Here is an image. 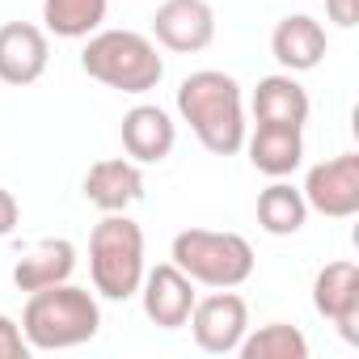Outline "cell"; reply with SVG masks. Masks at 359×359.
I'll use <instances>...</instances> for the list:
<instances>
[{
	"label": "cell",
	"mask_w": 359,
	"mask_h": 359,
	"mask_svg": "<svg viewBox=\"0 0 359 359\" xmlns=\"http://www.w3.org/2000/svg\"><path fill=\"white\" fill-rule=\"evenodd\" d=\"M18 220H22V203H18V195L0 187V241H5V237L18 229Z\"/></svg>",
	"instance_id": "obj_22"
},
{
	"label": "cell",
	"mask_w": 359,
	"mask_h": 359,
	"mask_svg": "<svg viewBox=\"0 0 359 359\" xmlns=\"http://www.w3.org/2000/svg\"><path fill=\"white\" fill-rule=\"evenodd\" d=\"M152 39L177 55L208 51L216 39V9L208 0H161L152 13Z\"/></svg>",
	"instance_id": "obj_8"
},
{
	"label": "cell",
	"mask_w": 359,
	"mask_h": 359,
	"mask_svg": "<svg viewBox=\"0 0 359 359\" xmlns=\"http://www.w3.org/2000/svg\"><path fill=\"white\" fill-rule=\"evenodd\" d=\"M169 262L199 287H241L254 275V245L241 233L182 229L169 245Z\"/></svg>",
	"instance_id": "obj_5"
},
{
	"label": "cell",
	"mask_w": 359,
	"mask_h": 359,
	"mask_svg": "<svg viewBox=\"0 0 359 359\" xmlns=\"http://www.w3.org/2000/svg\"><path fill=\"white\" fill-rule=\"evenodd\" d=\"M144 229L127 212H106L89 233V279L106 300H131L144 279Z\"/></svg>",
	"instance_id": "obj_4"
},
{
	"label": "cell",
	"mask_w": 359,
	"mask_h": 359,
	"mask_svg": "<svg viewBox=\"0 0 359 359\" xmlns=\"http://www.w3.org/2000/svg\"><path fill=\"white\" fill-rule=\"evenodd\" d=\"M330 51V39H325V26L309 13H287L275 34H271V55L279 60L283 72H313Z\"/></svg>",
	"instance_id": "obj_14"
},
{
	"label": "cell",
	"mask_w": 359,
	"mask_h": 359,
	"mask_svg": "<svg viewBox=\"0 0 359 359\" xmlns=\"http://www.w3.org/2000/svg\"><path fill=\"white\" fill-rule=\"evenodd\" d=\"M81 68L97 85L118 89V93H148L165 76V60H161L156 43L140 30H97V34H89L85 51H81Z\"/></svg>",
	"instance_id": "obj_3"
},
{
	"label": "cell",
	"mask_w": 359,
	"mask_h": 359,
	"mask_svg": "<svg viewBox=\"0 0 359 359\" xmlns=\"http://www.w3.org/2000/svg\"><path fill=\"white\" fill-rule=\"evenodd\" d=\"M241 359H309V338L287 321H266L241 338Z\"/></svg>",
	"instance_id": "obj_20"
},
{
	"label": "cell",
	"mask_w": 359,
	"mask_h": 359,
	"mask_svg": "<svg viewBox=\"0 0 359 359\" xmlns=\"http://www.w3.org/2000/svg\"><path fill=\"white\" fill-rule=\"evenodd\" d=\"M309 220V203L304 195L283 182V177H271V187L258 195V229L271 237H296Z\"/></svg>",
	"instance_id": "obj_18"
},
{
	"label": "cell",
	"mask_w": 359,
	"mask_h": 359,
	"mask_svg": "<svg viewBox=\"0 0 359 359\" xmlns=\"http://www.w3.org/2000/svg\"><path fill=\"white\" fill-rule=\"evenodd\" d=\"M0 359H30V342L22 334V321L0 313Z\"/></svg>",
	"instance_id": "obj_21"
},
{
	"label": "cell",
	"mask_w": 359,
	"mask_h": 359,
	"mask_svg": "<svg viewBox=\"0 0 359 359\" xmlns=\"http://www.w3.org/2000/svg\"><path fill=\"white\" fill-rule=\"evenodd\" d=\"M110 0H43V30L55 39H89L102 30Z\"/></svg>",
	"instance_id": "obj_19"
},
{
	"label": "cell",
	"mask_w": 359,
	"mask_h": 359,
	"mask_svg": "<svg viewBox=\"0 0 359 359\" xmlns=\"http://www.w3.org/2000/svg\"><path fill=\"white\" fill-rule=\"evenodd\" d=\"M254 123H283V127H304L309 123V93L296 81V72H275L262 76L254 97H250Z\"/></svg>",
	"instance_id": "obj_17"
},
{
	"label": "cell",
	"mask_w": 359,
	"mask_h": 359,
	"mask_svg": "<svg viewBox=\"0 0 359 359\" xmlns=\"http://www.w3.org/2000/svg\"><path fill=\"white\" fill-rule=\"evenodd\" d=\"M85 199L106 216V212H127L144 199V173L131 156H106L93 161L85 173Z\"/></svg>",
	"instance_id": "obj_12"
},
{
	"label": "cell",
	"mask_w": 359,
	"mask_h": 359,
	"mask_svg": "<svg viewBox=\"0 0 359 359\" xmlns=\"http://www.w3.org/2000/svg\"><path fill=\"white\" fill-rule=\"evenodd\" d=\"M325 18L342 30H351L359 22V0H325Z\"/></svg>",
	"instance_id": "obj_23"
},
{
	"label": "cell",
	"mask_w": 359,
	"mask_h": 359,
	"mask_svg": "<svg viewBox=\"0 0 359 359\" xmlns=\"http://www.w3.org/2000/svg\"><path fill=\"white\" fill-rule=\"evenodd\" d=\"M195 346L208 355H233L250 330V304L233 287H212V296H199L187 317Z\"/></svg>",
	"instance_id": "obj_6"
},
{
	"label": "cell",
	"mask_w": 359,
	"mask_h": 359,
	"mask_svg": "<svg viewBox=\"0 0 359 359\" xmlns=\"http://www.w3.org/2000/svg\"><path fill=\"white\" fill-rule=\"evenodd\" d=\"M47 60H51V43H47L43 26H34V22L0 26V81L5 85H13V89L34 85L47 72Z\"/></svg>",
	"instance_id": "obj_11"
},
{
	"label": "cell",
	"mask_w": 359,
	"mask_h": 359,
	"mask_svg": "<svg viewBox=\"0 0 359 359\" xmlns=\"http://www.w3.org/2000/svg\"><path fill=\"white\" fill-rule=\"evenodd\" d=\"M177 114L216 156H233L245 148V97L237 76L220 68H199L177 85Z\"/></svg>",
	"instance_id": "obj_1"
},
{
	"label": "cell",
	"mask_w": 359,
	"mask_h": 359,
	"mask_svg": "<svg viewBox=\"0 0 359 359\" xmlns=\"http://www.w3.org/2000/svg\"><path fill=\"white\" fill-rule=\"evenodd\" d=\"M313 309H317V317L338 325L342 342L359 346V266L325 262L313 279Z\"/></svg>",
	"instance_id": "obj_9"
},
{
	"label": "cell",
	"mask_w": 359,
	"mask_h": 359,
	"mask_svg": "<svg viewBox=\"0 0 359 359\" xmlns=\"http://www.w3.org/2000/svg\"><path fill=\"white\" fill-rule=\"evenodd\" d=\"M250 165L266 177H287L304 161V127H283V123H258L254 135H245Z\"/></svg>",
	"instance_id": "obj_16"
},
{
	"label": "cell",
	"mask_w": 359,
	"mask_h": 359,
	"mask_svg": "<svg viewBox=\"0 0 359 359\" xmlns=\"http://www.w3.org/2000/svg\"><path fill=\"white\" fill-rule=\"evenodd\" d=\"M118 135H123V152H127L135 165H161V161L173 152V144H177V127H173L169 110L148 106V102H144V106H131V110L123 114Z\"/></svg>",
	"instance_id": "obj_13"
},
{
	"label": "cell",
	"mask_w": 359,
	"mask_h": 359,
	"mask_svg": "<svg viewBox=\"0 0 359 359\" xmlns=\"http://www.w3.org/2000/svg\"><path fill=\"white\" fill-rule=\"evenodd\" d=\"M135 296L144 304V317L152 325H161V330H182L187 317H191V309H195V300H199L195 283L177 271L173 262H156L152 271H144Z\"/></svg>",
	"instance_id": "obj_10"
},
{
	"label": "cell",
	"mask_w": 359,
	"mask_h": 359,
	"mask_svg": "<svg viewBox=\"0 0 359 359\" xmlns=\"http://www.w3.org/2000/svg\"><path fill=\"white\" fill-rule=\"evenodd\" d=\"M300 195L309 212H321L330 220H351L359 212V152H342L313 165Z\"/></svg>",
	"instance_id": "obj_7"
},
{
	"label": "cell",
	"mask_w": 359,
	"mask_h": 359,
	"mask_svg": "<svg viewBox=\"0 0 359 359\" xmlns=\"http://www.w3.org/2000/svg\"><path fill=\"white\" fill-rule=\"evenodd\" d=\"M102 330V309L89 287L55 283L43 292H30L22 309V334L30 351H72L93 342Z\"/></svg>",
	"instance_id": "obj_2"
},
{
	"label": "cell",
	"mask_w": 359,
	"mask_h": 359,
	"mask_svg": "<svg viewBox=\"0 0 359 359\" xmlns=\"http://www.w3.org/2000/svg\"><path fill=\"white\" fill-rule=\"evenodd\" d=\"M76 271V245L68 237H43L39 245H30L18 266H13V283L18 292H43L55 283H68Z\"/></svg>",
	"instance_id": "obj_15"
}]
</instances>
